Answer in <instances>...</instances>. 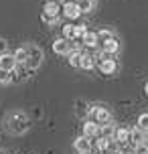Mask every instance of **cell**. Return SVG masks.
Segmentation results:
<instances>
[{
	"label": "cell",
	"mask_w": 148,
	"mask_h": 154,
	"mask_svg": "<svg viewBox=\"0 0 148 154\" xmlns=\"http://www.w3.org/2000/svg\"><path fill=\"white\" fill-rule=\"evenodd\" d=\"M63 37L71 41V37H73V24H63Z\"/></svg>",
	"instance_id": "603a6c76"
},
{
	"label": "cell",
	"mask_w": 148,
	"mask_h": 154,
	"mask_svg": "<svg viewBox=\"0 0 148 154\" xmlns=\"http://www.w3.org/2000/svg\"><path fill=\"white\" fill-rule=\"evenodd\" d=\"M97 69H100L103 75H114V73H116V69H118V65H116V61H114L112 57H106L103 61L97 63Z\"/></svg>",
	"instance_id": "9c48e42d"
},
{
	"label": "cell",
	"mask_w": 148,
	"mask_h": 154,
	"mask_svg": "<svg viewBox=\"0 0 148 154\" xmlns=\"http://www.w3.org/2000/svg\"><path fill=\"white\" fill-rule=\"evenodd\" d=\"M91 120L94 122H97L101 126V124H108L112 122V114H109L108 108H103V106H91Z\"/></svg>",
	"instance_id": "3957f363"
},
{
	"label": "cell",
	"mask_w": 148,
	"mask_h": 154,
	"mask_svg": "<svg viewBox=\"0 0 148 154\" xmlns=\"http://www.w3.org/2000/svg\"><path fill=\"white\" fill-rule=\"evenodd\" d=\"M29 126H31V122L23 112H12L6 116V130L10 134H24L29 130Z\"/></svg>",
	"instance_id": "6da1fadb"
},
{
	"label": "cell",
	"mask_w": 148,
	"mask_h": 154,
	"mask_svg": "<svg viewBox=\"0 0 148 154\" xmlns=\"http://www.w3.org/2000/svg\"><path fill=\"white\" fill-rule=\"evenodd\" d=\"M112 37H114V32L108 31V29H101V31H97V41H100V43H103V41H108V38H112Z\"/></svg>",
	"instance_id": "44dd1931"
},
{
	"label": "cell",
	"mask_w": 148,
	"mask_h": 154,
	"mask_svg": "<svg viewBox=\"0 0 148 154\" xmlns=\"http://www.w3.org/2000/svg\"><path fill=\"white\" fill-rule=\"evenodd\" d=\"M81 12H91L94 10V0H75Z\"/></svg>",
	"instance_id": "ac0fdd59"
},
{
	"label": "cell",
	"mask_w": 148,
	"mask_h": 154,
	"mask_svg": "<svg viewBox=\"0 0 148 154\" xmlns=\"http://www.w3.org/2000/svg\"><path fill=\"white\" fill-rule=\"evenodd\" d=\"M79 154H91V152H79Z\"/></svg>",
	"instance_id": "83f0119b"
},
{
	"label": "cell",
	"mask_w": 148,
	"mask_h": 154,
	"mask_svg": "<svg viewBox=\"0 0 148 154\" xmlns=\"http://www.w3.org/2000/svg\"><path fill=\"white\" fill-rule=\"evenodd\" d=\"M67 59H69V65H71V67L79 69V61H81V51H79L77 47H71V51L67 53Z\"/></svg>",
	"instance_id": "2e32d148"
},
{
	"label": "cell",
	"mask_w": 148,
	"mask_h": 154,
	"mask_svg": "<svg viewBox=\"0 0 148 154\" xmlns=\"http://www.w3.org/2000/svg\"><path fill=\"white\" fill-rule=\"evenodd\" d=\"M45 2H49V0H45Z\"/></svg>",
	"instance_id": "f1b7e54d"
},
{
	"label": "cell",
	"mask_w": 148,
	"mask_h": 154,
	"mask_svg": "<svg viewBox=\"0 0 148 154\" xmlns=\"http://www.w3.org/2000/svg\"><path fill=\"white\" fill-rule=\"evenodd\" d=\"M144 140H146V132H142L138 126H136V128H130V144H132V146L140 144Z\"/></svg>",
	"instance_id": "7c38bea8"
},
{
	"label": "cell",
	"mask_w": 148,
	"mask_h": 154,
	"mask_svg": "<svg viewBox=\"0 0 148 154\" xmlns=\"http://www.w3.org/2000/svg\"><path fill=\"white\" fill-rule=\"evenodd\" d=\"M136 126H138L142 132H146V134H148V112H144V114L138 116V122H136Z\"/></svg>",
	"instance_id": "d6986e66"
},
{
	"label": "cell",
	"mask_w": 148,
	"mask_h": 154,
	"mask_svg": "<svg viewBox=\"0 0 148 154\" xmlns=\"http://www.w3.org/2000/svg\"><path fill=\"white\" fill-rule=\"evenodd\" d=\"M61 12L67 16V18H71V20H75V18L81 16V10H79L77 2H65V4L61 6Z\"/></svg>",
	"instance_id": "ba28073f"
},
{
	"label": "cell",
	"mask_w": 148,
	"mask_h": 154,
	"mask_svg": "<svg viewBox=\"0 0 148 154\" xmlns=\"http://www.w3.org/2000/svg\"><path fill=\"white\" fill-rule=\"evenodd\" d=\"M41 63H43V51H41V47L31 45L29 47V59H26V63H24V67H26L29 71H35Z\"/></svg>",
	"instance_id": "7a4b0ae2"
},
{
	"label": "cell",
	"mask_w": 148,
	"mask_h": 154,
	"mask_svg": "<svg viewBox=\"0 0 148 154\" xmlns=\"http://www.w3.org/2000/svg\"><path fill=\"white\" fill-rule=\"evenodd\" d=\"M144 91H146V95H148V81H146V85H144Z\"/></svg>",
	"instance_id": "4316f807"
},
{
	"label": "cell",
	"mask_w": 148,
	"mask_h": 154,
	"mask_svg": "<svg viewBox=\"0 0 148 154\" xmlns=\"http://www.w3.org/2000/svg\"><path fill=\"white\" fill-rule=\"evenodd\" d=\"M6 51V41H0V53H4Z\"/></svg>",
	"instance_id": "d4e9b609"
},
{
	"label": "cell",
	"mask_w": 148,
	"mask_h": 154,
	"mask_svg": "<svg viewBox=\"0 0 148 154\" xmlns=\"http://www.w3.org/2000/svg\"><path fill=\"white\" fill-rule=\"evenodd\" d=\"M53 51L55 55H61V57H67V53L71 51V43H69V38H57V41H53Z\"/></svg>",
	"instance_id": "5b68a950"
},
{
	"label": "cell",
	"mask_w": 148,
	"mask_h": 154,
	"mask_svg": "<svg viewBox=\"0 0 148 154\" xmlns=\"http://www.w3.org/2000/svg\"><path fill=\"white\" fill-rule=\"evenodd\" d=\"M85 32H87L85 24H73V37H71V38H81Z\"/></svg>",
	"instance_id": "ffe728a7"
},
{
	"label": "cell",
	"mask_w": 148,
	"mask_h": 154,
	"mask_svg": "<svg viewBox=\"0 0 148 154\" xmlns=\"http://www.w3.org/2000/svg\"><path fill=\"white\" fill-rule=\"evenodd\" d=\"M83 136L87 138H97L100 136V124L94 120H85L83 122Z\"/></svg>",
	"instance_id": "30bf717a"
},
{
	"label": "cell",
	"mask_w": 148,
	"mask_h": 154,
	"mask_svg": "<svg viewBox=\"0 0 148 154\" xmlns=\"http://www.w3.org/2000/svg\"><path fill=\"white\" fill-rule=\"evenodd\" d=\"M14 59H16V63H20V65H24L26 63V59H29V47H18L14 53Z\"/></svg>",
	"instance_id": "e0dca14e"
},
{
	"label": "cell",
	"mask_w": 148,
	"mask_h": 154,
	"mask_svg": "<svg viewBox=\"0 0 148 154\" xmlns=\"http://www.w3.org/2000/svg\"><path fill=\"white\" fill-rule=\"evenodd\" d=\"M100 45H101V51H103V53H108V55H112V57L120 51V41H118L116 37L108 38V41H103V43H100Z\"/></svg>",
	"instance_id": "8fae6325"
},
{
	"label": "cell",
	"mask_w": 148,
	"mask_h": 154,
	"mask_svg": "<svg viewBox=\"0 0 148 154\" xmlns=\"http://www.w3.org/2000/svg\"><path fill=\"white\" fill-rule=\"evenodd\" d=\"M134 152L136 154H148V142L144 140L140 144H136V146H134Z\"/></svg>",
	"instance_id": "7402d4cb"
},
{
	"label": "cell",
	"mask_w": 148,
	"mask_h": 154,
	"mask_svg": "<svg viewBox=\"0 0 148 154\" xmlns=\"http://www.w3.org/2000/svg\"><path fill=\"white\" fill-rule=\"evenodd\" d=\"M94 67H95V59H94V55H85V53H81L79 69H83V71H94Z\"/></svg>",
	"instance_id": "9a60e30c"
},
{
	"label": "cell",
	"mask_w": 148,
	"mask_h": 154,
	"mask_svg": "<svg viewBox=\"0 0 148 154\" xmlns=\"http://www.w3.org/2000/svg\"><path fill=\"white\" fill-rule=\"evenodd\" d=\"M120 154H136V152H134V148H132V150H120Z\"/></svg>",
	"instance_id": "484cf974"
},
{
	"label": "cell",
	"mask_w": 148,
	"mask_h": 154,
	"mask_svg": "<svg viewBox=\"0 0 148 154\" xmlns=\"http://www.w3.org/2000/svg\"><path fill=\"white\" fill-rule=\"evenodd\" d=\"M10 83V71H0V85Z\"/></svg>",
	"instance_id": "cb8c5ba5"
},
{
	"label": "cell",
	"mask_w": 148,
	"mask_h": 154,
	"mask_svg": "<svg viewBox=\"0 0 148 154\" xmlns=\"http://www.w3.org/2000/svg\"><path fill=\"white\" fill-rule=\"evenodd\" d=\"M73 148L77 150V152H91L94 150V144H91V138H87V136H79V138L73 140Z\"/></svg>",
	"instance_id": "8992f818"
},
{
	"label": "cell",
	"mask_w": 148,
	"mask_h": 154,
	"mask_svg": "<svg viewBox=\"0 0 148 154\" xmlns=\"http://www.w3.org/2000/svg\"><path fill=\"white\" fill-rule=\"evenodd\" d=\"M75 114H77L79 118H87V116L91 114V106L83 100H77L75 101Z\"/></svg>",
	"instance_id": "5bb4252c"
},
{
	"label": "cell",
	"mask_w": 148,
	"mask_h": 154,
	"mask_svg": "<svg viewBox=\"0 0 148 154\" xmlns=\"http://www.w3.org/2000/svg\"><path fill=\"white\" fill-rule=\"evenodd\" d=\"M81 43H83V45H85L87 49H95V47H97V43H100V41H97V32L87 31L85 35L81 37Z\"/></svg>",
	"instance_id": "4fadbf2b"
},
{
	"label": "cell",
	"mask_w": 148,
	"mask_h": 154,
	"mask_svg": "<svg viewBox=\"0 0 148 154\" xmlns=\"http://www.w3.org/2000/svg\"><path fill=\"white\" fill-rule=\"evenodd\" d=\"M16 67V59L12 53H0V71H12Z\"/></svg>",
	"instance_id": "52a82bcc"
},
{
	"label": "cell",
	"mask_w": 148,
	"mask_h": 154,
	"mask_svg": "<svg viewBox=\"0 0 148 154\" xmlns=\"http://www.w3.org/2000/svg\"><path fill=\"white\" fill-rule=\"evenodd\" d=\"M114 140H116L118 148L122 150L126 144H130V128H116L114 130Z\"/></svg>",
	"instance_id": "277c9868"
}]
</instances>
